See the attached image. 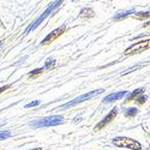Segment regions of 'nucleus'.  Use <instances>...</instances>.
I'll return each instance as SVG.
<instances>
[{
    "label": "nucleus",
    "mask_w": 150,
    "mask_h": 150,
    "mask_svg": "<svg viewBox=\"0 0 150 150\" xmlns=\"http://www.w3.org/2000/svg\"><path fill=\"white\" fill-rule=\"evenodd\" d=\"M148 47H149V40H146V41H141V42L136 43V45L130 46V47L126 49V51H125V54H126V55L138 54V53H142L143 51H145Z\"/></svg>",
    "instance_id": "nucleus-5"
},
{
    "label": "nucleus",
    "mask_w": 150,
    "mask_h": 150,
    "mask_svg": "<svg viewBox=\"0 0 150 150\" xmlns=\"http://www.w3.org/2000/svg\"><path fill=\"white\" fill-rule=\"evenodd\" d=\"M28 150H41V148H35V149H28Z\"/></svg>",
    "instance_id": "nucleus-20"
},
{
    "label": "nucleus",
    "mask_w": 150,
    "mask_h": 150,
    "mask_svg": "<svg viewBox=\"0 0 150 150\" xmlns=\"http://www.w3.org/2000/svg\"><path fill=\"white\" fill-rule=\"evenodd\" d=\"M137 17H139V18H143V17H149V12H142V13H137L136 15Z\"/></svg>",
    "instance_id": "nucleus-17"
},
{
    "label": "nucleus",
    "mask_w": 150,
    "mask_h": 150,
    "mask_svg": "<svg viewBox=\"0 0 150 150\" xmlns=\"http://www.w3.org/2000/svg\"><path fill=\"white\" fill-rule=\"evenodd\" d=\"M8 88H10V85H4V86H3V88H0V94H1V93H3L4 90L8 89Z\"/></svg>",
    "instance_id": "nucleus-18"
},
{
    "label": "nucleus",
    "mask_w": 150,
    "mask_h": 150,
    "mask_svg": "<svg viewBox=\"0 0 150 150\" xmlns=\"http://www.w3.org/2000/svg\"><path fill=\"white\" fill-rule=\"evenodd\" d=\"M1 43H3V42H0V47H1Z\"/></svg>",
    "instance_id": "nucleus-21"
},
{
    "label": "nucleus",
    "mask_w": 150,
    "mask_h": 150,
    "mask_svg": "<svg viewBox=\"0 0 150 150\" xmlns=\"http://www.w3.org/2000/svg\"><path fill=\"white\" fill-rule=\"evenodd\" d=\"M143 90H144V88H139V89H136V90H133L129 96H127V100H132V98H134V97H137L138 95H141L142 93H143Z\"/></svg>",
    "instance_id": "nucleus-10"
},
{
    "label": "nucleus",
    "mask_w": 150,
    "mask_h": 150,
    "mask_svg": "<svg viewBox=\"0 0 150 150\" xmlns=\"http://www.w3.org/2000/svg\"><path fill=\"white\" fill-rule=\"evenodd\" d=\"M61 4H62V1H55V3H53L52 5H49V6L46 8V11L43 12V13H42V15H41L39 18H37V19H35V21H34V22L30 24V25H29V27L25 29V34H29V31H31V30L36 29V28L39 27L40 24H41V23H42V22H43V21H45V19H46V18H47L49 15L52 13V11H53V10H55L57 7H59Z\"/></svg>",
    "instance_id": "nucleus-2"
},
{
    "label": "nucleus",
    "mask_w": 150,
    "mask_h": 150,
    "mask_svg": "<svg viewBox=\"0 0 150 150\" xmlns=\"http://www.w3.org/2000/svg\"><path fill=\"white\" fill-rule=\"evenodd\" d=\"M103 91H105L103 89H97V90H93V91H90V93H86V94H84V95H81V96H78V97H76V98H73L72 101H70V102H67V103H65V105H62L61 108L65 109V108L73 107V106H76V105H78V103H82V102L86 101V100H89V98H91V97H94V96H96V95H100V94L103 93Z\"/></svg>",
    "instance_id": "nucleus-4"
},
{
    "label": "nucleus",
    "mask_w": 150,
    "mask_h": 150,
    "mask_svg": "<svg viewBox=\"0 0 150 150\" xmlns=\"http://www.w3.org/2000/svg\"><path fill=\"white\" fill-rule=\"evenodd\" d=\"M54 62H55L54 59H48V60L46 61V65L43 66V69H49V67H52V66L54 65Z\"/></svg>",
    "instance_id": "nucleus-13"
},
{
    "label": "nucleus",
    "mask_w": 150,
    "mask_h": 150,
    "mask_svg": "<svg viewBox=\"0 0 150 150\" xmlns=\"http://www.w3.org/2000/svg\"><path fill=\"white\" fill-rule=\"evenodd\" d=\"M11 136H12V133L10 131H0V141H4Z\"/></svg>",
    "instance_id": "nucleus-11"
},
{
    "label": "nucleus",
    "mask_w": 150,
    "mask_h": 150,
    "mask_svg": "<svg viewBox=\"0 0 150 150\" xmlns=\"http://www.w3.org/2000/svg\"><path fill=\"white\" fill-rule=\"evenodd\" d=\"M126 95H129V93H127V91H119V93H113V94H110V95L106 96V97L102 100V101H103L105 103L114 102V101H118V100L122 98L124 96H126Z\"/></svg>",
    "instance_id": "nucleus-8"
},
{
    "label": "nucleus",
    "mask_w": 150,
    "mask_h": 150,
    "mask_svg": "<svg viewBox=\"0 0 150 150\" xmlns=\"http://www.w3.org/2000/svg\"><path fill=\"white\" fill-rule=\"evenodd\" d=\"M62 121H64V118L61 115H52L43 119H37L33 121L30 125L33 127H48V126H57L59 124H62Z\"/></svg>",
    "instance_id": "nucleus-1"
},
{
    "label": "nucleus",
    "mask_w": 150,
    "mask_h": 150,
    "mask_svg": "<svg viewBox=\"0 0 150 150\" xmlns=\"http://www.w3.org/2000/svg\"><path fill=\"white\" fill-rule=\"evenodd\" d=\"M137 114V108H127L125 112V115L126 117H133Z\"/></svg>",
    "instance_id": "nucleus-12"
},
{
    "label": "nucleus",
    "mask_w": 150,
    "mask_h": 150,
    "mask_svg": "<svg viewBox=\"0 0 150 150\" xmlns=\"http://www.w3.org/2000/svg\"><path fill=\"white\" fill-rule=\"evenodd\" d=\"M77 121H81V117H79V118H76V119H74V122H77Z\"/></svg>",
    "instance_id": "nucleus-19"
},
{
    "label": "nucleus",
    "mask_w": 150,
    "mask_h": 150,
    "mask_svg": "<svg viewBox=\"0 0 150 150\" xmlns=\"http://www.w3.org/2000/svg\"><path fill=\"white\" fill-rule=\"evenodd\" d=\"M118 112H119L118 107H114L113 109H112V110L109 112V114H108L107 117H105V118H103L101 121H100V122L96 125V126H95V130H96V131H98V130H101L102 127H105L107 124H109L112 120H113V119L115 118V115L118 114Z\"/></svg>",
    "instance_id": "nucleus-6"
},
{
    "label": "nucleus",
    "mask_w": 150,
    "mask_h": 150,
    "mask_svg": "<svg viewBox=\"0 0 150 150\" xmlns=\"http://www.w3.org/2000/svg\"><path fill=\"white\" fill-rule=\"evenodd\" d=\"M65 29H66V25L64 24V25H61L60 28H58V29H55L54 31H52L49 35H47V36L45 37V39L41 41V43H40V45H46V43H48V42H52V41L55 39V37H58L59 35H61L62 33H64V30H65Z\"/></svg>",
    "instance_id": "nucleus-7"
},
{
    "label": "nucleus",
    "mask_w": 150,
    "mask_h": 150,
    "mask_svg": "<svg viewBox=\"0 0 150 150\" xmlns=\"http://www.w3.org/2000/svg\"><path fill=\"white\" fill-rule=\"evenodd\" d=\"M134 12H136L134 8H131V10H127V11H122V12H120V13H118L117 16H114L113 19H114V21H120V19H122V18H125V17H127L129 15L134 13Z\"/></svg>",
    "instance_id": "nucleus-9"
},
{
    "label": "nucleus",
    "mask_w": 150,
    "mask_h": 150,
    "mask_svg": "<svg viewBox=\"0 0 150 150\" xmlns=\"http://www.w3.org/2000/svg\"><path fill=\"white\" fill-rule=\"evenodd\" d=\"M40 105V101H33L28 105H25V108H31V107H36V106H39Z\"/></svg>",
    "instance_id": "nucleus-14"
},
{
    "label": "nucleus",
    "mask_w": 150,
    "mask_h": 150,
    "mask_svg": "<svg viewBox=\"0 0 150 150\" xmlns=\"http://www.w3.org/2000/svg\"><path fill=\"white\" fill-rule=\"evenodd\" d=\"M112 143L117 146H121V148H126V149H131V150H141V144L137 142L136 139H131L127 137H117V138L112 139Z\"/></svg>",
    "instance_id": "nucleus-3"
},
{
    "label": "nucleus",
    "mask_w": 150,
    "mask_h": 150,
    "mask_svg": "<svg viewBox=\"0 0 150 150\" xmlns=\"http://www.w3.org/2000/svg\"><path fill=\"white\" fill-rule=\"evenodd\" d=\"M43 70H45L43 67H41V69H36V70H34V71L30 72V76H34V74H39V73H41Z\"/></svg>",
    "instance_id": "nucleus-15"
},
{
    "label": "nucleus",
    "mask_w": 150,
    "mask_h": 150,
    "mask_svg": "<svg viewBox=\"0 0 150 150\" xmlns=\"http://www.w3.org/2000/svg\"><path fill=\"white\" fill-rule=\"evenodd\" d=\"M146 96H141V97H137V102L138 103H144L145 101H146Z\"/></svg>",
    "instance_id": "nucleus-16"
}]
</instances>
